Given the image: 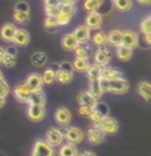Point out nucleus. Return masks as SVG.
<instances>
[{
  "mask_svg": "<svg viewBox=\"0 0 151 156\" xmlns=\"http://www.w3.org/2000/svg\"><path fill=\"white\" fill-rule=\"evenodd\" d=\"M59 5H45V14L50 16V17H57L59 10H61Z\"/></svg>",
  "mask_w": 151,
  "mask_h": 156,
  "instance_id": "ea45409f",
  "label": "nucleus"
},
{
  "mask_svg": "<svg viewBox=\"0 0 151 156\" xmlns=\"http://www.w3.org/2000/svg\"><path fill=\"white\" fill-rule=\"evenodd\" d=\"M107 116H109V106L103 102H97V105L92 108V112L89 114L88 118L93 124H98L99 121H102Z\"/></svg>",
  "mask_w": 151,
  "mask_h": 156,
  "instance_id": "f03ea898",
  "label": "nucleus"
},
{
  "mask_svg": "<svg viewBox=\"0 0 151 156\" xmlns=\"http://www.w3.org/2000/svg\"><path fill=\"white\" fill-rule=\"evenodd\" d=\"M10 92V89H9V85H8V83L5 81L4 79L3 80H0V96L2 97H7L8 94Z\"/></svg>",
  "mask_w": 151,
  "mask_h": 156,
  "instance_id": "37998d69",
  "label": "nucleus"
},
{
  "mask_svg": "<svg viewBox=\"0 0 151 156\" xmlns=\"http://www.w3.org/2000/svg\"><path fill=\"white\" fill-rule=\"evenodd\" d=\"M150 16H151V14H150Z\"/></svg>",
  "mask_w": 151,
  "mask_h": 156,
  "instance_id": "6e6d98bb",
  "label": "nucleus"
},
{
  "mask_svg": "<svg viewBox=\"0 0 151 156\" xmlns=\"http://www.w3.org/2000/svg\"><path fill=\"white\" fill-rule=\"evenodd\" d=\"M89 93L92 94L94 98L99 99L102 97L103 94V90L101 88V83H99V79H93V80H89V88H88Z\"/></svg>",
  "mask_w": 151,
  "mask_h": 156,
  "instance_id": "bb28decb",
  "label": "nucleus"
},
{
  "mask_svg": "<svg viewBox=\"0 0 151 156\" xmlns=\"http://www.w3.org/2000/svg\"><path fill=\"white\" fill-rule=\"evenodd\" d=\"M75 55L79 58H89V55L92 54V47L88 45L87 43L79 44V47L75 49Z\"/></svg>",
  "mask_w": 151,
  "mask_h": 156,
  "instance_id": "c756f323",
  "label": "nucleus"
},
{
  "mask_svg": "<svg viewBox=\"0 0 151 156\" xmlns=\"http://www.w3.org/2000/svg\"><path fill=\"white\" fill-rule=\"evenodd\" d=\"M44 26H45V29H53V27H58L57 17H50V16H47L45 21H44Z\"/></svg>",
  "mask_w": 151,
  "mask_h": 156,
  "instance_id": "79ce46f5",
  "label": "nucleus"
},
{
  "mask_svg": "<svg viewBox=\"0 0 151 156\" xmlns=\"http://www.w3.org/2000/svg\"><path fill=\"white\" fill-rule=\"evenodd\" d=\"M77 0H62V3H76Z\"/></svg>",
  "mask_w": 151,
  "mask_h": 156,
  "instance_id": "864d4df0",
  "label": "nucleus"
},
{
  "mask_svg": "<svg viewBox=\"0 0 151 156\" xmlns=\"http://www.w3.org/2000/svg\"><path fill=\"white\" fill-rule=\"evenodd\" d=\"M63 137L67 142L70 143H80L83 139H84V133L81 129L76 126H70V128H66L65 132H63Z\"/></svg>",
  "mask_w": 151,
  "mask_h": 156,
  "instance_id": "6e6552de",
  "label": "nucleus"
},
{
  "mask_svg": "<svg viewBox=\"0 0 151 156\" xmlns=\"http://www.w3.org/2000/svg\"><path fill=\"white\" fill-rule=\"evenodd\" d=\"M57 21H58V26H66V25H69V22L71 21V16L59 10V13L57 16Z\"/></svg>",
  "mask_w": 151,
  "mask_h": 156,
  "instance_id": "a19ab883",
  "label": "nucleus"
},
{
  "mask_svg": "<svg viewBox=\"0 0 151 156\" xmlns=\"http://www.w3.org/2000/svg\"><path fill=\"white\" fill-rule=\"evenodd\" d=\"M72 66H74L75 71L84 72V71L88 70V67L91 66V63H89V58H79V57H76L74 59V62H72Z\"/></svg>",
  "mask_w": 151,
  "mask_h": 156,
  "instance_id": "2f4dec72",
  "label": "nucleus"
},
{
  "mask_svg": "<svg viewBox=\"0 0 151 156\" xmlns=\"http://www.w3.org/2000/svg\"><path fill=\"white\" fill-rule=\"evenodd\" d=\"M16 62H17V52L14 51L13 48L7 49V52H5L3 59L0 61V63H2L4 67L10 69V67H13V66L16 65Z\"/></svg>",
  "mask_w": 151,
  "mask_h": 156,
  "instance_id": "412c9836",
  "label": "nucleus"
},
{
  "mask_svg": "<svg viewBox=\"0 0 151 156\" xmlns=\"http://www.w3.org/2000/svg\"><path fill=\"white\" fill-rule=\"evenodd\" d=\"M139 29H141V32H142V34H146V32H151V16H147L146 18H143V20L141 21Z\"/></svg>",
  "mask_w": 151,
  "mask_h": 156,
  "instance_id": "58836bf2",
  "label": "nucleus"
},
{
  "mask_svg": "<svg viewBox=\"0 0 151 156\" xmlns=\"http://www.w3.org/2000/svg\"><path fill=\"white\" fill-rule=\"evenodd\" d=\"M72 34L76 37V40L79 41L80 44L83 43H88L89 39H91V30L88 29L85 25H81V26H77L76 29L72 31Z\"/></svg>",
  "mask_w": 151,
  "mask_h": 156,
  "instance_id": "dca6fc26",
  "label": "nucleus"
},
{
  "mask_svg": "<svg viewBox=\"0 0 151 156\" xmlns=\"http://www.w3.org/2000/svg\"><path fill=\"white\" fill-rule=\"evenodd\" d=\"M129 89V84L124 77H117V79L109 80V93H115V94H124Z\"/></svg>",
  "mask_w": 151,
  "mask_h": 156,
  "instance_id": "423d86ee",
  "label": "nucleus"
},
{
  "mask_svg": "<svg viewBox=\"0 0 151 156\" xmlns=\"http://www.w3.org/2000/svg\"><path fill=\"white\" fill-rule=\"evenodd\" d=\"M59 8H61V12L69 14V16H71V17L76 13V5H75V3H61Z\"/></svg>",
  "mask_w": 151,
  "mask_h": 156,
  "instance_id": "e433bc0d",
  "label": "nucleus"
},
{
  "mask_svg": "<svg viewBox=\"0 0 151 156\" xmlns=\"http://www.w3.org/2000/svg\"><path fill=\"white\" fill-rule=\"evenodd\" d=\"M101 129H102L106 134H115V133L119 130V124H117V121L113 118H105L102 121H99L97 124Z\"/></svg>",
  "mask_w": 151,
  "mask_h": 156,
  "instance_id": "9b49d317",
  "label": "nucleus"
},
{
  "mask_svg": "<svg viewBox=\"0 0 151 156\" xmlns=\"http://www.w3.org/2000/svg\"><path fill=\"white\" fill-rule=\"evenodd\" d=\"M106 133L101 129L97 124H93V126H91L87 130V139L89 143L92 144H99L105 141Z\"/></svg>",
  "mask_w": 151,
  "mask_h": 156,
  "instance_id": "39448f33",
  "label": "nucleus"
},
{
  "mask_svg": "<svg viewBox=\"0 0 151 156\" xmlns=\"http://www.w3.org/2000/svg\"><path fill=\"white\" fill-rule=\"evenodd\" d=\"M101 66H98L97 63L91 65L88 67L87 72V76H88V80H93V79H101Z\"/></svg>",
  "mask_w": 151,
  "mask_h": 156,
  "instance_id": "72a5a7b5",
  "label": "nucleus"
},
{
  "mask_svg": "<svg viewBox=\"0 0 151 156\" xmlns=\"http://www.w3.org/2000/svg\"><path fill=\"white\" fill-rule=\"evenodd\" d=\"M113 3L116 7V9L120 10V12H128L133 5L132 0H113Z\"/></svg>",
  "mask_w": 151,
  "mask_h": 156,
  "instance_id": "f704fd0d",
  "label": "nucleus"
},
{
  "mask_svg": "<svg viewBox=\"0 0 151 156\" xmlns=\"http://www.w3.org/2000/svg\"><path fill=\"white\" fill-rule=\"evenodd\" d=\"M98 99L94 98L89 90H81L79 94H77V103L79 106H88V107H94L97 105Z\"/></svg>",
  "mask_w": 151,
  "mask_h": 156,
  "instance_id": "ddd939ff",
  "label": "nucleus"
},
{
  "mask_svg": "<svg viewBox=\"0 0 151 156\" xmlns=\"http://www.w3.org/2000/svg\"><path fill=\"white\" fill-rule=\"evenodd\" d=\"M16 31H17V27L13 23H5L0 29V37H2V40L7 43H12Z\"/></svg>",
  "mask_w": 151,
  "mask_h": 156,
  "instance_id": "2eb2a0df",
  "label": "nucleus"
},
{
  "mask_svg": "<svg viewBox=\"0 0 151 156\" xmlns=\"http://www.w3.org/2000/svg\"><path fill=\"white\" fill-rule=\"evenodd\" d=\"M29 105H41V106H45V94L41 89L39 90H32L30 97H29Z\"/></svg>",
  "mask_w": 151,
  "mask_h": 156,
  "instance_id": "b1692460",
  "label": "nucleus"
},
{
  "mask_svg": "<svg viewBox=\"0 0 151 156\" xmlns=\"http://www.w3.org/2000/svg\"><path fill=\"white\" fill-rule=\"evenodd\" d=\"M45 5H59L62 3V0H44Z\"/></svg>",
  "mask_w": 151,
  "mask_h": 156,
  "instance_id": "49530a36",
  "label": "nucleus"
},
{
  "mask_svg": "<svg viewBox=\"0 0 151 156\" xmlns=\"http://www.w3.org/2000/svg\"><path fill=\"white\" fill-rule=\"evenodd\" d=\"M61 44H62V47L65 51H75V49L79 47V41L76 40V37L74 36V34L72 32H70V34H66L63 37H62V40H61Z\"/></svg>",
  "mask_w": 151,
  "mask_h": 156,
  "instance_id": "a211bd4d",
  "label": "nucleus"
},
{
  "mask_svg": "<svg viewBox=\"0 0 151 156\" xmlns=\"http://www.w3.org/2000/svg\"><path fill=\"white\" fill-rule=\"evenodd\" d=\"M27 116L32 121H41L45 116V107L41 105H29Z\"/></svg>",
  "mask_w": 151,
  "mask_h": 156,
  "instance_id": "1a4fd4ad",
  "label": "nucleus"
},
{
  "mask_svg": "<svg viewBox=\"0 0 151 156\" xmlns=\"http://www.w3.org/2000/svg\"><path fill=\"white\" fill-rule=\"evenodd\" d=\"M79 155H85V156H93V155H96L93 151H84V152H81V154H79Z\"/></svg>",
  "mask_w": 151,
  "mask_h": 156,
  "instance_id": "3c124183",
  "label": "nucleus"
},
{
  "mask_svg": "<svg viewBox=\"0 0 151 156\" xmlns=\"http://www.w3.org/2000/svg\"><path fill=\"white\" fill-rule=\"evenodd\" d=\"M4 105H5V98L0 96V108L4 107Z\"/></svg>",
  "mask_w": 151,
  "mask_h": 156,
  "instance_id": "603ef678",
  "label": "nucleus"
},
{
  "mask_svg": "<svg viewBox=\"0 0 151 156\" xmlns=\"http://www.w3.org/2000/svg\"><path fill=\"white\" fill-rule=\"evenodd\" d=\"M3 79H4V77H3V72L0 71V80H3Z\"/></svg>",
  "mask_w": 151,
  "mask_h": 156,
  "instance_id": "5fc2aeb1",
  "label": "nucleus"
},
{
  "mask_svg": "<svg viewBox=\"0 0 151 156\" xmlns=\"http://www.w3.org/2000/svg\"><path fill=\"white\" fill-rule=\"evenodd\" d=\"M5 52H7V49H4L3 47H0V61L3 59V57H4V54H5Z\"/></svg>",
  "mask_w": 151,
  "mask_h": 156,
  "instance_id": "8fccbe9b",
  "label": "nucleus"
},
{
  "mask_svg": "<svg viewBox=\"0 0 151 156\" xmlns=\"http://www.w3.org/2000/svg\"><path fill=\"white\" fill-rule=\"evenodd\" d=\"M34 156H52L54 155V150L47 141H43V139H39L35 142L32 147V152Z\"/></svg>",
  "mask_w": 151,
  "mask_h": 156,
  "instance_id": "0eeeda50",
  "label": "nucleus"
},
{
  "mask_svg": "<svg viewBox=\"0 0 151 156\" xmlns=\"http://www.w3.org/2000/svg\"><path fill=\"white\" fill-rule=\"evenodd\" d=\"M123 32L121 30H113L107 34V43L114 47H119L123 44Z\"/></svg>",
  "mask_w": 151,
  "mask_h": 156,
  "instance_id": "393cba45",
  "label": "nucleus"
},
{
  "mask_svg": "<svg viewBox=\"0 0 151 156\" xmlns=\"http://www.w3.org/2000/svg\"><path fill=\"white\" fill-rule=\"evenodd\" d=\"M92 40L96 45H105V44H107V34H105L102 31H98L93 35Z\"/></svg>",
  "mask_w": 151,
  "mask_h": 156,
  "instance_id": "4c0bfd02",
  "label": "nucleus"
},
{
  "mask_svg": "<svg viewBox=\"0 0 151 156\" xmlns=\"http://www.w3.org/2000/svg\"><path fill=\"white\" fill-rule=\"evenodd\" d=\"M111 61V53L107 45H98L97 51L94 52V63H97L98 66H107L109 62Z\"/></svg>",
  "mask_w": 151,
  "mask_h": 156,
  "instance_id": "7ed1b4c3",
  "label": "nucleus"
},
{
  "mask_svg": "<svg viewBox=\"0 0 151 156\" xmlns=\"http://www.w3.org/2000/svg\"><path fill=\"white\" fill-rule=\"evenodd\" d=\"M143 39H145V43L151 47V32H146V34H143Z\"/></svg>",
  "mask_w": 151,
  "mask_h": 156,
  "instance_id": "de8ad7c7",
  "label": "nucleus"
},
{
  "mask_svg": "<svg viewBox=\"0 0 151 156\" xmlns=\"http://www.w3.org/2000/svg\"><path fill=\"white\" fill-rule=\"evenodd\" d=\"M48 62V55L44 52H35L31 55V63L35 67H43Z\"/></svg>",
  "mask_w": 151,
  "mask_h": 156,
  "instance_id": "cd10ccee",
  "label": "nucleus"
},
{
  "mask_svg": "<svg viewBox=\"0 0 151 156\" xmlns=\"http://www.w3.org/2000/svg\"><path fill=\"white\" fill-rule=\"evenodd\" d=\"M85 26L89 30H98L102 26V14L98 12H91L85 18Z\"/></svg>",
  "mask_w": 151,
  "mask_h": 156,
  "instance_id": "f8f14e48",
  "label": "nucleus"
},
{
  "mask_svg": "<svg viewBox=\"0 0 151 156\" xmlns=\"http://www.w3.org/2000/svg\"><path fill=\"white\" fill-rule=\"evenodd\" d=\"M137 2H138L139 4H142V5H149V4H151V0H137Z\"/></svg>",
  "mask_w": 151,
  "mask_h": 156,
  "instance_id": "09e8293b",
  "label": "nucleus"
},
{
  "mask_svg": "<svg viewBox=\"0 0 151 156\" xmlns=\"http://www.w3.org/2000/svg\"><path fill=\"white\" fill-rule=\"evenodd\" d=\"M54 120L57 121L58 125L62 126L69 125V122L71 121V112L66 107H59L54 112Z\"/></svg>",
  "mask_w": 151,
  "mask_h": 156,
  "instance_id": "4468645a",
  "label": "nucleus"
},
{
  "mask_svg": "<svg viewBox=\"0 0 151 156\" xmlns=\"http://www.w3.org/2000/svg\"><path fill=\"white\" fill-rule=\"evenodd\" d=\"M137 93L145 101L151 103V84L147 81H141L137 84Z\"/></svg>",
  "mask_w": 151,
  "mask_h": 156,
  "instance_id": "4be33fe9",
  "label": "nucleus"
},
{
  "mask_svg": "<svg viewBox=\"0 0 151 156\" xmlns=\"http://www.w3.org/2000/svg\"><path fill=\"white\" fill-rule=\"evenodd\" d=\"M57 70H54L52 67H49L45 71L43 72V81H44V84H53V83L57 80Z\"/></svg>",
  "mask_w": 151,
  "mask_h": 156,
  "instance_id": "473e14b6",
  "label": "nucleus"
},
{
  "mask_svg": "<svg viewBox=\"0 0 151 156\" xmlns=\"http://www.w3.org/2000/svg\"><path fill=\"white\" fill-rule=\"evenodd\" d=\"M77 112H79V115L88 118L89 114L92 112V107H88V106H80V107H79V111H77Z\"/></svg>",
  "mask_w": 151,
  "mask_h": 156,
  "instance_id": "a18cd8bd",
  "label": "nucleus"
},
{
  "mask_svg": "<svg viewBox=\"0 0 151 156\" xmlns=\"http://www.w3.org/2000/svg\"><path fill=\"white\" fill-rule=\"evenodd\" d=\"M123 45L129 48H136L138 45V35L134 31L125 30L123 32Z\"/></svg>",
  "mask_w": 151,
  "mask_h": 156,
  "instance_id": "aec40b11",
  "label": "nucleus"
},
{
  "mask_svg": "<svg viewBox=\"0 0 151 156\" xmlns=\"http://www.w3.org/2000/svg\"><path fill=\"white\" fill-rule=\"evenodd\" d=\"M63 132L59 130L58 128H50L48 129L47 134H45V141L52 146L53 148L54 147H59L61 144L63 143Z\"/></svg>",
  "mask_w": 151,
  "mask_h": 156,
  "instance_id": "20e7f679",
  "label": "nucleus"
},
{
  "mask_svg": "<svg viewBox=\"0 0 151 156\" xmlns=\"http://www.w3.org/2000/svg\"><path fill=\"white\" fill-rule=\"evenodd\" d=\"M14 9H17V10H22V12H29V13H30V7H29V4L25 3V2H18V3L16 4Z\"/></svg>",
  "mask_w": 151,
  "mask_h": 156,
  "instance_id": "c03bdc74",
  "label": "nucleus"
},
{
  "mask_svg": "<svg viewBox=\"0 0 151 156\" xmlns=\"http://www.w3.org/2000/svg\"><path fill=\"white\" fill-rule=\"evenodd\" d=\"M121 76L123 75L119 70L110 67V66H102V69H101V79L113 80V79H117V77H121Z\"/></svg>",
  "mask_w": 151,
  "mask_h": 156,
  "instance_id": "5701e85b",
  "label": "nucleus"
},
{
  "mask_svg": "<svg viewBox=\"0 0 151 156\" xmlns=\"http://www.w3.org/2000/svg\"><path fill=\"white\" fill-rule=\"evenodd\" d=\"M31 92H32V89L25 83V84H21L18 87H16L14 90H13V94H14V97L18 102L27 103L29 102V97H30Z\"/></svg>",
  "mask_w": 151,
  "mask_h": 156,
  "instance_id": "9d476101",
  "label": "nucleus"
},
{
  "mask_svg": "<svg viewBox=\"0 0 151 156\" xmlns=\"http://www.w3.org/2000/svg\"><path fill=\"white\" fill-rule=\"evenodd\" d=\"M26 84L29 85L32 90H39V89H41L43 85H44V81H43V76L40 74H36V72H34V74L29 75L26 79Z\"/></svg>",
  "mask_w": 151,
  "mask_h": 156,
  "instance_id": "6ab92c4d",
  "label": "nucleus"
},
{
  "mask_svg": "<svg viewBox=\"0 0 151 156\" xmlns=\"http://www.w3.org/2000/svg\"><path fill=\"white\" fill-rule=\"evenodd\" d=\"M12 43H14L16 45H20V47H26L30 43V34L23 29H17Z\"/></svg>",
  "mask_w": 151,
  "mask_h": 156,
  "instance_id": "f3484780",
  "label": "nucleus"
},
{
  "mask_svg": "<svg viewBox=\"0 0 151 156\" xmlns=\"http://www.w3.org/2000/svg\"><path fill=\"white\" fill-rule=\"evenodd\" d=\"M13 20L18 23H26L30 20V13L29 12H22V10H17L14 9L13 12Z\"/></svg>",
  "mask_w": 151,
  "mask_h": 156,
  "instance_id": "c9c22d12",
  "label": "nucleus"
},
{
  "mask_svg": "<svg viewBox=\"0 0 151 156\" xmlns=\"http://www.w3.org/2000/svg\"><path fill=\"white\" fill-rule=\"evenodd\" d=\"M59 155L61 156H76V155H79V151H77V148L74 143L66 142L65 144H61Z\"/></svg>",
  "mask_w": 151,
  "mask_h": 156,
  "instance_id": "c85d7f7f",
  "label": "nucleus"
},
{
  "mask_svg": "<svg viewBox=\"0 0 151 156\" xmlns=\"http://www.w3.org/2000/svg\"><path fill=\"white\" fill-rule=\"evenodd\" d=\"M105 3V0H85L84 2V9L88 13L91 12H98V9L102 7Z\"/></svg>",
  "mask_w": 151,
  "mask_h": 156,
  "instance_id": "7c9ffc66",
  "label": "nucleus"
},
{
  "mask_svg": "<svg viewBox=\"0 0 151 156\" xmlns=\"http://www.w3.org/2000/svg\"><path fill=\"white\" fill-rule=\"evenodd\" d=\"M74 66L69 61H65V62H61L57 67V80L61 84H69L74 77Z\"/></svg>",
  "mask_w": 151,
  "mask_h": 156,
  "instance_id": "f257e3e1",
  "label": "nucleus"
},
{
  "mask_svg": "<svg viewBox=\"0 0 151 156\" xmlns=\"http://www.w3.org/2000/svg\"><path fill=\"white\" fill-rule=\"evenodd\" d=\"M116 55L120 61H124V62L125 61H129L133 55V48H129L121 44V45L116 47Z\"/></svg>",
  "mask_w": 151,
  "mask_h": 156,
  "instance_id": "a878e982",
  "label": "nucleus"
}]
</instances>
